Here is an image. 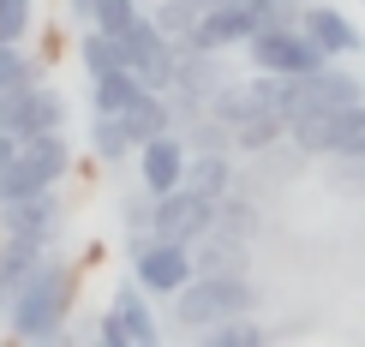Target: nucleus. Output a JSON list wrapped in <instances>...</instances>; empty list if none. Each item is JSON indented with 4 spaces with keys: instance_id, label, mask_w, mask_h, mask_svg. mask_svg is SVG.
Masks as SVG:
<instances>
[{
    "instance_id": "a878e982",
    "label": "nucleus",
    "mask_w": 365,
    "mask_h": 347,
    "mask_svg": "<svg viewBox=\"0 0 365 347\" xmlns=\"http://www.w3.org/2000/svg\"><path fill=\"white\" fill-rule=\"evenodd\" d=\"M96 336H102V341H108V347H132V336H126V323H120V318H114V306H108V311H102V323H96Z\"/></svg>"
},
{
    "instance_id": "393cba45",
    "label": "nucleus",
    "mask_w": 365,
    "mask_h": 347,
    "mask_svg": "<svg viewBox=\"0 0 365 347\" xmlns=\"http://www.w3.org/2000/svg\"><path fill=\"white\" fill-rule=\"evenodd\" d=\"M30 19H36L30 0H0V42H24L30 36Z\"/></svg>"
},
{
    "instance_id": "4be33fe9",
    "label": "nucleus",
    "mask_w": 365,
    "mask_h": 347,
    "mask_svg": "<svg viewBox=\"0 0 365 347\" xmlns=\"http://www.w3.org/2000/svg\"><path fill=\"white\" fill-rule=\"evenodd\" d=\"M197 12H204V6H197V0H162V6L150 12V19H156L162 30H168V36L180 42V48H192V30H197Z\"/></svg>"
},
{
    "instance_id": "6ab92c4d",
    "label": "nucleus",
    "mask_w": 365,
    "mask_h": 347,
    "mask_svg": "<svg viewBox=\"0 0 365 347\" xmlns=\"http://www.w3.org/2000/svg\"><path fill=\"white\" fill-rule=\"evenodd\" d=\"M78 60H84L90 78H102V72L126 66V42L108 36V30H96V24H84V36H78Z\"/></svg>"
},
{
    "instance_id": "0eeeda50",
    "label": "nucleus",
    "mask_w": 365,
    "mask_h": 347,
    "mask_svg": "<svg viewBox=\"0 0 365 347\" xmlns=\"http://www.w3.org/2000/svg\"><path fill=\"white\" fill-rule=\"evenodd\" d=\"M120 42H126V66L138 72L150 90H174V72H180V42H174L156 19H150V12H144V19L132 24Z\"/></svg>"
},
{
    "instance_id": "c85d7f7f",
    "label": "nucleus",
    "mask_w": 365,
    "mask_h": 347,
    "mask_svg": "<svg viewBox=\"0 0 365 347\" xmlns=\"http://www.w3.org/2000/svg\"><path fill=\"white\" fill-rule=\"evenodd\" d=\"M19 144H24V138H19V132H0V168H6V162H12V156H19Z\"/></svg>"
},
{
    "instance_id": "a211bd4d",
    "label": "nucleus",
    "mask_w": 365,
    "mask_h": 347,
    "mask_svg": "<svg viewBox=\"0 0 365 347\" xmlns=\"http://www.w3.org/2000/svg\"><path fill=\"white\" fill-rule=\"evenodd\" d=\"M90 150H96V162H126V156H138V144H132V132H126V120L120 114H96L90 120Z\"/></svg>"
},
{
    "instance_id": "20e7f679",
    "label": "nucleus",
    "mask_w": 365,
    "mask_h": 347,
    "mask_svg": "<svg viewBox=\"0 0 365 347\" xmlns=\"http://www.w3.org/2000/svg\"><path fill=\"white\" fill-rule=\"evenodd\" d=\"M126 258H132V276H138V288H144V294H156V299H174V294L197 276V264H192V246H186V239L132 234V239H126Z\"/></svg>"
},
{
    "instance_id": "cd10ccee",
    "label": "nucleus",
    "mask_w": 365,
    "mask_h": 347,
    "mask_svg": "<svg viewBox=\"0 0 365 347\" xmlns=\"http://www.w3.org/2000/svg\"><path fill=\"white\" fill-rule=\"evenodd\" d=\"M66 12H72L78 24H96V0H66Z\"/></svg>"
},
{
    "instance_id": "f8f14e48",
    "label": "nucleus",
    "mask_w": 365,
    "mask_h": 347,
    "mask_svg": "<svg viewBox=\"0 0 365 347\" xmlns=\"http://www.w3.org/2000/svg\"><path fill=\"white\" fill-rule=\"evenodd\" d=\"M246 234H234V228H210V234H197L192 239V264H197V276H246Z\"/></svg>"
},
{
    "instance_id": "1a4fd4ad",
    "label": "nucleus",
    "mask_w": 365,
    "mask_h": 347,
    "mask_svg": "<svg viewBox=\"0 0 365 347\" xmlns=\"http://www.w3.org/2000/svg\"><path fill=\"white\" fill-rule=\"evenodd\" d=\"M257 36V12L252 0H216V6L197 12V30H192V48H246Z\"/></svg>"
},
{
    "instance_id": "39448f33",
    "label": "nucleus",
    "mask_w": 365,
    "mask_h": 347,
    "mask_svg": "<svg viewBox=\"0 0 365 347\" xmlns=\"http://www.w3.org/2000/svg\"><path fill=\"white\" fill-rule=\"evenodd\" d=\"M354 102H365V84L354 78V72H341V66H317V72L287 78L282 120L294 126V120H306V114H336V108H354Z\"/></svg>"
},
{
    "instance_id": "9b49d317",
    "label": "nucleus",
    "mask_w": 365,
    "mask_h": 347,
    "mask_svg": "<svg viewBox=\"0 0 365 347\" xmlns=\"http://www.w3.org/2000/svg\"><path fill=\"white\" fill-rule=\"evenodd\" d=\"M186 156H192V144L186 138H174V132H162V138H150V144H138V180H144V192H174L180 180H186Z\"/></svg>"
},
{
    "instance_id": "423d86ee",
    "label": "nucleus",
    "mask_w": 365,
    "mask_h": 347,
    "mask_svg": "<svg viewBox=\"0 0 365 347\" xmlns=\"http://www.w3.org/2000/svg\"><path fill=\"white\" fill-rule=\"evenodd\" d=\"M246 54H252L257 72H282V78H299V72L329 66V54L306 36V24H269V30H257V36L246 42Z\"/></svg>"
},
{
    "instance_id": "f257e3e1",
    "label": "nucleus",
    "mask_w": 365,
    "mask_h": 347,
    "mask_svg": "<svg viewBox=\"0 0 365 347\" xmlns=\"http://www.w3.org/2000/svg\"><path fill=\"white\" fill-rule=\"evenodd\" d=\"M72 294H78V276H72L66 264H48V258H42V269L24 281L19 294H12V306H6L12 336H24V341H54L60 329H66V318H72Z\"/></svg>"
},
{
    "instance_id": "f3484780",
    "label": "nucleus",
    "mask_w": 365,
    "mask_h": 347,
    "mask_svg": "<svg viewBox=\"0 0 365 347\" xmlns=\"http://www.w3.org/2000/svg\"><path fill=\"white\" fill-rule=\"evenodd\" d=\"M42 258H48V246H42V239L6 234V239H0V281H6V288L19 294L24 281H30V276H36V269H42Z\"/></svg>"
},
{
    "instance_id": "dca6fc26",
    "label": "nucleus",
    "mask_w": 365,
    "mask_h": 347,
    "mask_svg": "<svg viewBox=\"0 0 365 347\" xmlns=\"http://www.w3.org/2000/svg\"><path fill=\"white\" fill-rule=\"evenodd\" d=\"M144 90L150 84L132 66H114V72H102V78H90V108H96V114H126Z\"/></svg>"
},
{
    "instance_id": "2eb2a0df",
    "label": "nucleus",
    "mask_w": 365,
    "mask_h": 347,
    "mask_svg": "<svg viewBox=\"0 0 365 347\" xmlns=\"http://www.w3.org/2000/svg\"><path fill=\"white\" fill-rule=\"evenodd\" d=\"M114 318L126 323L132 347H156V341H162V323H156V311H150V294L138 288V276L114 288Z\"/></svg>"
},
{
    "instance_id": "4468645a",
    "label": "nucleus",
    "mask_w": 365,
    "mask_h": 347,
    "mask_svg": "<svg viewBox=\"0 0 365 347\" xmlns=\"http://www.w3.org/2000/svg\"><path fill=\"white\" fill-rule=\"evenodd\" d=\"M299 24H306V36H312L329 60L365 48V36L354 30V19H347V12H336V6H306V12H299Z\"/></svg>"
},
{
    "instance_id": "9d476101",
    "label": "nucleus",
    "mask_w": 365,
    "mask_h": 347,
    "mask_svg": "<svg viewBox=\"0 0 365 347\" xmlns=\"http://www.w3.org/2000/svg\"><path fill=\"white\" fill-rule=\"evenodd\" d=\"M60 228H66V204H60L54 192H36V198H12V204H0V234H24V239L54 246Z\"/></svg>"
},
{
    "instance_id": "6e6552de",
    "label": "nucleus",
    "mask_w": 365,
    "mask_h": 347,
    "mask_svg": "<svg viewBox=\"0 0 365 347\" xmlns=\"http://www.w3.org/2000/svg\"><path fill=\"white\" fill-rule=\"evenodd\" d=\"M216 228V198H210V192H197V186H186V180H180L174 192H162L156 198V216H150V234H162V239H192L197 234H210Z\"/></svg>"
},
{
    "instance_id": "c756f323",
    "label": "nucleus",
    "mask_w": 365,
    "mask_h": 347,
    "mask_svg": "<svg viewBox=\"0 0 365 347\" xmlns=\"http://www.w3.org/2000/svg\"><path fill=\"white\" fill-rule=\"evenodd\" d=\"M6 306H12V288H6V281H0V318H6Z\"/></svg>"
},
{
    "instance_id": "412c9836",
    "label": "nucleus",
    "mask_w": 365,
    "mask_h": 347,
    "mask_svg": "<svg viewBox=\"0 0 365 347\" xmlns=\"http://www.w3.org/2000/svg\"><path fill=\"white\" fill-rule=\"evenodd\" d=\"M42 78V60L24 48V42H0V90H24Z\"/></svg>"
},
{
    "instance_id": "aec40b11",
    "label": "nucleus",
    "mask_w": 365,
    "mask_h": 347,
    "mask_svg": "<svg viewBox=\"0 0 365 347\" xmlns=\"http://www.w3.org/2000/svg\"><path fill=\"white\" fill-rule=\"evenodd\" d=\"M186 186L210 192V198L234 192V168H227V156H222V150H192V156H186Z\"/></svg>"
},
{
    "instance_id": "f03ea898",
    "label": "nucleus",
    "mask_w": 365,
    "mask_h": 347,
    "mask_svg": "<svg viewBox=\"0 0 365 347\" xmlns=\"http://www.w3.org/2000/svg\"><path fill=\"white\" fill-rule=\"evenodd\" d=\"M72 168V150H66V132H42V138H24L19 156L0 168V204L12 198H36V192H54Z\"/></svg>"
},
{
    "instance_id": "ddd939ff",
    "label": "nucleus",
    "mask_w": 365,
    "mask_h": 347,
    "mask_svg": "<svg viewBox=\"0 0 365 347\" xmlns=\"http://www.w3.org/2000/svg\"><path fill=\"white\" fill-rule=\"evenodd\" d=\"M19 138H42V132H66V96L60 90H48V84H24L19 90Z\"/></svg>"
},
{
    "instance_id": "b1692460",
    "label": "nucleus",
    "mask_w": 365,
    "mask_h": 347,
    "mask_svg": "<svg viewBox=\"0 0 365 347\" xmlns=\"http://www.w3.org/2000/svg\"><path fill=\"white\" fill-rule=\"evenodd\" d=\"M282 132H287L282 114H257V120H246V126H234V144L240 150H264V144H276Z\"/></svg>"
},
{
    "instance_id": "5701e85b",
    "label": "nucleus",
    "mask_w": 365,
    "mask_h": 347,
    "mask_svg": "<svg viewBox=\"0 0 365 347\" xmlns=\"http://www.w3.org/2000/svg\"><path fill=\"white\" fill-rule=\"evenodd\" d=\"M204 341H210V347H264V329L252 323V311H240V318L210 323V329H204Z\"/></svg>"
},
{
    "instance_id": "7ed1b4c3",
    "label": "nucleus",
    "mask_w": 365,
    "mask_h": 347,
    "mask_svg": "<svg viewBox=\"0 0 365 347\" xmlns=\"http://www.w3.org/2000/svg\"><path fill=\"white\" fill-rule=\"evenodd\" d=\"M257 306V288L246 276H192L186 288L174 294V318L197 329L204 336L210 323H222V318H240V311H252Z\"/></svg>"
},
{
    "instance_id": "bb28decb",
    "label": "nucleus",
    "mask_w": 365,
    "mask_h": 347,
    "mask_svg": "<svg viewBox=\"0 0 365 347\" xmlns=\"http://www.w3.org/2000/svg\"><path fill=\"white\" fill-rule=\"evenodd\" d=\"M19 126V90H0V132Z\"/></svg>"
}]
</instances>
